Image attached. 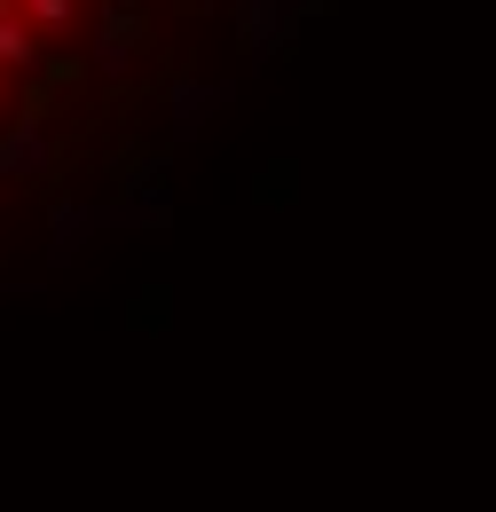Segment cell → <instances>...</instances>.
<instances>
[{"label":"cell","mask_w":496,"mask_h":512,"mask_svg":"<svg viewBox=\"0 0 496 512\" xmlns=\"http://www.w3.org/2000/svg\"><path fill=\"white\" fill-rule=\"evenodd\" d=\"M0 64H32V32H24L8 8H0Z\"/></svg>","instance_id":"6da1fadb"},{"label":"cell","mask_w":496,"mask_h":512,"mask_svg":"<svg viewBox=\"0 0 496 512\" xmlns=\"http://www.w3.org/2000/svg\"><path fill=\"white\" fill-rule=\"evenodd\" d=\"M24 8H32L40 24H63V16H71V0H24Z\"/></svg>","instance_id":"7a4b0ae2"}]
</instances>
